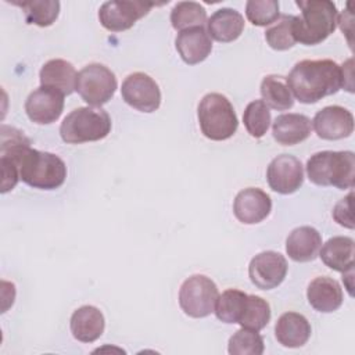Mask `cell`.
Segmentation results:
<instances>
[{
	"mask_svg": "<svg viewBox=\"0 0 355 355\" xmlns=\"http://www.w3.org/2000/svg\"><path fill=\"white\" fill-rule=\"evenodd\" d=\"M15 4L22 8L28 24L42 28L53 25L60 12V3L57 0H28Z\"/></svg>",
	"mask_w": 355,
	"mask_h": 355,
	"instance_id": "4316f807",
	"label": "cell"
},
{
	"mask_svg": "<svg viewBox=\"0 0 355 355\" xmlns=\"http://www.w3.org/2000/svg\"><path fill=\"white\" fill-rule=\"evenodd\" d=\"M171 22L176 31L204 26L207 11L197 1H179L171 11Z\"/></svg>",
	"mask_w": 355,
	"mask_h": 355,
	"instance_id": "83f0119b",
	"label": "cell"
},
{
	"mask_svg": "<svg viewBox=\"0 0 355 355\" xmlns=\"http://www.w3.org/2000/svg\"><path fill=\"white\" fill-rule=\"evenodd\" d=\"M345 71L333 60H302L286 78L294 97L304 104H313L345 86Z\"/></svg>",
	"mask_w": 355,
	"mask_h": 355,
	"instance_id": "7a4b0ae2",
	"label": "cell"
},
{
	"mask_svg": "<svg viewBox=\"0 0 355 355\" xmlns=\"http://www.w3.org/2000/svg\"><path fill=\"white\" fill-rule=\"evenodd\" d=\"M272 211L269 194L258 187H248L237 193L233 202L234 216L245 225L262 222Z\"/></svg>",
	"mask_w": 355,
	"mask_h": 355,
	"instance_id": "9a60e30c",
	"label": "cell"
},
{
	"mask_svg": "<svg viewBox=\"0 0 355 355\" xmlns=\"http://www.w3.org/2000/svg\"><path fill=\"white\" fill-rule=\"evenodd\" d=\"M64 110V94L55 89L40 86L33 90L25 101L28 118L37 125L55 122Z\"/></svg>",
	"mask_w": 355,
	"mask_h": 355,
	"instance_id": "4fadbf2b",
	"label": "cell"
},
{
	"mask_svg": "<svg viewBox=\"0 0 355 355\" xmlns=\"http://www.w3.org/2000/svg\"><path fill=\"white\" fill-rule=\"evenodd\" d=\"M243 122L247 132L255 137H262L270 125V111L269 107L262 100L251 101L243 114Z\"/></svg>",
	"mask_w": 355,
	"mask_h": 355,
	"instance_id": "4dcf8cb0",
	"label": "cell"
},
{
	"mask_svg": "<svg viewBox=\"0 0 355 355\" xmlns=\"http://www.w3.org/2000/svg\"><path fill=\"white\" fill-rule=\"evenodd\" d=\"M354 194L349 193L345 198L340 200L334 208H333V218L334 220L348 229H354V218H352V212H351V200H352Z\"/></svg>",
	"mask_w": 355,
	"mask_h": 355,
	"instance_id": "836d02e7",
	"label": "cell"
},
{
	"mask_svg": "<svg viewBox=\"0 0 355 355\" xmlns=\"http://www.w3.org/2000/svg\"><path fill=\"white\" fill-rule=\"evenodd\" d=\"M319 257L326 266L344 273L354 268V240L347 236L331 237L323 244Z\"/></svg>",
	"mask_w": 355,
	"mask_h": 355,
	"instance_id": "cb8c5ba5",
	"label": "cell"
},
{
	"mask_svg": "<svg viewBox=\"0 0 355 355\" xmlns=\"http://www.w3.org/2000/svg\"><path fill=\"white\" fill-rule=\"evenodd\" d=\"M116 86L114 72L103 64H89L78 72L76 92L89 105L100 107L108 103Z\"/></svg>",
	"mask_w": 355,
	"mask_h": 355,
	"instance_id": "ba28073f",
	"label": "cell"
},
{
	"mask_svg": "<svg viewBox=\"0 0 355 355\" xmlns=\"http://www.w3.org/2000/svg\"><path fill=\"white\" fill-rule=\"evenodd\" d=\"M154 4L140 0L105 1L98 10L100 24L111 32L130 29L137 19L148 14Z\"/></svg>",
	"mask_w": 355,
	"mask_h": 355,
	"instance_id": "9c48e42d",
	"label": "cell"
},
{
	"mask_svg": "<svg viewBox=\"0 0 355 355\" xmlns=\"http://www.w3.org/2000/svg\"><path fill=\"white\" fill-rule=\"evenodd\" d=\"M269 187L280 194L297 191L304 182V169L301 161L290 154H282L273 158L266 171Z\"/></svg>",
	"mask_w": 355,
	"mask_h": 355,
	"instance_id": "7c38bea8",
	"label": "cell"
},
{
	"mask_svg": "<svg viewBox=\"0 0 355 355\" xmlns=\"http://www.w3.org/2000/svg\"><path fill=\"white\" fill-rule=\"evenodd\" d=\"M300 17H294L293 32L295 42L315 46L326 40L337 26V8L329 0H298Z\"/></svg>",
	"mask_w": 355,
	"mask_h": 355,
	"instance_id": "3957f363",
	"label": "cell"
},
{
	"mask_svg": "<svg viewBox=\"0 0 355 355\" xmlns=\"http://www.w3.org/2000/svg\"><path fill=\"white\" fill-rule=\"evenodd\" d=\"M306 175L316 186L352 189L355 183V155L352 151H320L306 161Z\"/></svg>",
	"mask_w": 355,
	"mask_h": 355,
	"instance_id": "277c9868",
	"label": "cell"
},
{
	"mask_svg": "<svg viewBox=\"0 0 355 355\" xmlns=\"http://www.w3.org/2000/svg\"><path fill=\"white\" fill-rule=\"evenodd\" d=\"M247 295L244 291L229 288L223 291L215 304V315L225 323H239L244 312Z\"/></svg>",
	"mask_w": 355,
	"mask_h": 355,
	"instance_id": "484cf974",
	"label": "cell"
},
{
	"mask_svg": "<svg viewBox=\"0 0 355 355\" xmlns=\"http://www.w3.org/2000/svg\"><path fill=\"white\" fill-rule=\"evenodd\" d=\"M294 17L295 15L283 14L279 17V19L275 21L272 26L266 29L265 40L273 50L283 51V50L291 49L295 44L294 32H293Z\"/></svg>",
	"mask_w": 355,
	"mask_h": 355,
	"instance_id": "f546056e",
	"label": "cell"
},
{
	"mask_svg": "<svg viewBox=\"0 0 355 355\" xmlns=\"http://www.w3.org/2000/svg\"><path fill=\"white\" fill-rule=\"evenodd\" d=\"M322 247L320 233L312 226L294 229L286 240V252L295 262H309L319 255Z\"/></svg>",
	"mask_w": 355,
	"mask_h": 355,
	"instance_id": "ac0fdd59",
	"label": "cell"
},
{
	"mask_svg": "<svg viewBox=\"0 0 355 355\" xmlns=\"http://www.w3.org/2000/svg\"><path fill=\"white\" fill-rule=\"evenodd\" d=\"M197 116L202 135L215 141L230 139L239 126L232 103L220 93L205 94L198 104Z\"/></svg>",
	"mask_w": 355,
	"mask_h": 355,
	"instance_id": "8992f818",
	"label": "cell"
},
{
	"mask_svg": "<svg viewBox=\"0 0 355 355\" xmlns=\"http://www.w3.org/2000/svg\"><path fill=\"white\" fill-rule=\"evenodd\" d=\"M311 119L302 114H282L272 126L273 139L282 146H294L309 137Z\"/></svg>",
	"mask_w": 355,
	"mask_h": 355,
	"instance_id": "7402d4cb",
	"label": "cell"
},
{
	"mask_svg": "<svg viewBox=\"0 0 355 355\" xmlns=\"http://www.w3.org/2000/svg\"><path fill=\"white\" fill-rule=\"evenodd\" d=\"M218 297V287L209 277L193 275L179 290V305L190 318H205L215 311Z\"/></svg>",
	"mask_w": 355,
	"mask_h": 355,
	"instance_id": "52a82bcc",
	"label": "cell"
},
{
	"mask_svg": "<svg viewBox=\"0 0 355 355\" xmlns=\"http://www.w3.org/2000/svg\"><path fill=\"white\" fill-rule=\"evenodd\" d=\"M312 125L320 139L340 140L354 132V116L344 107L329 105L315 114Z\"/></svg>",
	"mask_w": 355,
	"mask_h": 355,
	"instance_id": "5bb4252c",
	"label": "cell"
},
{
	"mask_svg": "<svg viewBox=\"0 0 355 355\" xmlns=\"http://www.w3.org/2000/svg\"><path fill=\"white\" fill-rule=\"evenodd\" d=\"M270 320V306L269 304L258 295H247L244 312L239 324L251 330H262Z\"/></svg>",
	"mask_w": 355,
	"mask_h": 355,
	"instance_id": "f1b7e54d",
	"label": "cell"
},
{
	"mask_svg": "<svg viewBox=\"0 0 355 355\" xmlns=\"http://www.w3.org/2000/svg\"><path fill=\"white\" fill-rule=\"evenodd\" d=\"M275 336L283 347L300 348L311 337V324L304 315L286 312L276 322Z\"/></svg>",
	"mask_w": 355,
	"mask_h": 355,
	"instance_id": "d6986e66",
	"label": "cell"
},
{
	"mask_svg": "<svg viewBox=\"0 0 355 355\" xmlns=\"http://www.w3.org/2000/svg\"><path fill=\"white\" fill-rule=\"evenodd\" d=\"M1 157L18 171L19 180L33 189L54 190L62 186L67 178L64 161L51 153L29 147V140L15 128L1 126Z\"/></svg>",
	"mask_w": 355,
	"mask_h": 355,
	"instance_id": "6da1fadb",
	"label": "cell"
},
{
	"mask_svg": "<svg viewBox=\"0 0 355 355\" xmlns=\"http://www.w3.org/2000/svg\"><path fill=\"white\" fill-rule=\"evenodd\" d=\"M111 132V118L100 107H79L71 111L60 126L61 139L68 144L97 141Z\"/></svg>",
	"mask_w": 355,
	"mask_h": 355,
	"instance_id": "5b68a950",
	"label": "cell"
},
{
	"mask_svg": "<svg viewBox=\"0 0 355 355\" xmlns=\"http://www.w3.org/2000/svg\"><path fill=\"white\" fill-rule=\"evenodd\" d=\"M121 93L126 104L141 112H154L161 104L159 86L151 76L143 72L126 76L122 82Z\"/></svg>",
	"mask_w": 355,
	"mask_h": 355,
	"instance_id": "30bf717a",
	"label": "cell"
},
{
	"mask_svg": "<svg viewBox=\"0 0 355 355\" xmlns=\"http://www.w3.org/2000/svg\"><path fill=\"white\" fill-rule=\"evenodd\" d=\"M40 86L51 87L61 92L64 96H68L76 90L78 73L75 67L65 60L54 58L47 61L40 72Z\"/></svg>",
	"mask_w": 355,
	"mask_h": 355,
	"instance_id": "44dd1931",
	"label": "cell"
},
{
	"mask_svg": "<svg viewBox=\"0 0 355 355\" xmlns=\"http://www.w3.org/2000/svg\"><path fill=\"white\" fill-rule=\"evenodd\" d=\"M227 351L232 355H261L263 338L257 330L241 327L229 338Z\"/></svg>",
	"mask_w": 355,
	"mask_h": 355,
	"instance_id": "1f68e13d",
	"label": "cell"
},
{
	"mask_svg": "<svg viewBox=\"0 0 355 355\" xmlns=\"http://www.w3.org/2000/svg\"><path fill=\"white\" fill-rule=\"evenodd\" d=\"M69 327L72 336L78 341L93 343L100 338L104 331V315L93 305H83L72 313Z\"/></svg>",
	"mask_w": 355,
	"mask_h": 355,
	"instance_id": "ffe728a7",
	"label": "cell"
},
{
	"mask_svg": "<svg viewBox=\"0 0 355 355\" xmlns=\"http://www.w3.org/2000/svg\"><path fill=\"white\" fill-rule=\"evenodd\" d=\"M175 46L180 58L189 65L202 62L212 50L211 37L204 26L180 31L175 39Z\"/></svg>",
	"mask_w": 355,
	"mask_h": 355,
	"instance_id": "2e32d148",
	"label": "cell"
},
{
	"mask_svg": "<svg viewBox=\"0 0 355 355\" xmlns=\"http://www.w3.org/2000/svg\"><path fill=\"white\" fill-rule=\"evenodd\" d=\"M262 101L273 110L286 111L294 105L293 94L282 75H268L261 82Z\"/></svg>",
	"mask_w": 355,
	"mask_h": 355,
	"instance_id": "d4e9b609",
	"label": "cell"
},
{
	"mask_svg": "<svg viewBox=\"0 0 355 355\" xmlns=\"http://www.w3.org/2000/svg\"><path fill=\"white\" fill-rule=\"evenodd\" d=\"M287 261L276 251L257 254L248 266L251 283L261 290H272L282 284L287 275Z\"/></svg>",
	"mask_w": 355,
	"mask_h": 355,
	"instance_id": "8fae6325",
	"label": "cell"
},
{
	"mask_svg": "<svg viewBox=\"0 0 355 355\" xmlns=\"http://www.w3.org/2000/svg\"><path fill=\"white\" fill-rule=\"evenodd\" d=\"M209 37L216 42L229 43L236 40L244 29L243 15L233 8H219L207 21Z\"/></svg>",
	"mask_w": 355,
	"mask_h": 355,
	"instance_id": "603a6c76",
	"label": "cell"
},
{
	"mask_svg": "<svg viewBox=\"0 0 355 355\" xmlns=\"http://www.w3.org/2000/svg\"><path fill=\"white\" fill-rule=\"evenodd\" d=\"M247 19L255 26H266L279 18V1L250 0L245 4Z\"/></svg>",
	"mask_w": 355,
	"mask_h": 355,
	"instance_id": "d6a6232c",
	"label": "cell"
},
{
	"mask_svg": "<svg viewBox=\"0 0 355 355\" xmlns=\"http://www.w3.org/2000/svg\"><path fill=\"white\" fill-rule=\"evenodd\" d=\"M306 298L315 311L329 313L341 306L343 290L337 280L327 276H319L309 283Z\"/></svg>",
	"mask_w": 355,
	"mask_h": 355,
	"instance_id": "e0dca14e",
	"label": "cell"
}]
</instances>
